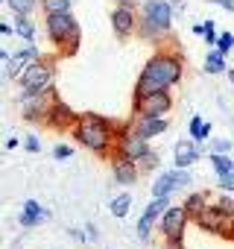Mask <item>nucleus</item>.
Wrapping results in <instances>:
<instances>
[{
  "mask_svg": "<svg viewBox=\"0 0 234 249\" xmlns=\"http://www.w3.org/2000/svg\"><path fill=\"white\" fill-rule=\"evenodd\" d=\"M182 73H184V62L179 53L173 50H158L147 59L138 82H135V97H144V94H152V91H164V88H173L182 82Z\"/></svg>",
  "mask_w": 234,
  "mask_h": 249,
  "instance_id": "f257e3e1",
  "label": "nucleus"
},
{
  "mask_svg": "<svg viewBox=\"0 0 234 249\" xmlns=\"http://www.w3.org/2000/svg\"><path fill=\"white\" fill-rule=\"evenodd\" d=\"M73 135H76V144L85 147L88 153H97V156H111L114 150V123L100 117V114H79L76 126H73Z\"/></svg>",
  "mask_w": 234,
  "mask_h": 249,
  "instance_id": "f03ea898",
  "label": "nucleus"
},
{
  "mask_svg": "<svg viewBox=\"0 0 234 249\" xmlns=\"http://www.w3.org/2000/svg\"><path fill=\"white\" fill-rule=\"evenodd\" d=\"M176 21V6L173 0H144L141 6V21H138V33L150 41H161Z\"/></svg>",
  "mask_w": 234,
  "mask_h": 249,
  "instance_id": "7ed1b4c3",
  "label": "nucleus"
},
{
  "mask_svg": "<svg viewBox=\"0 0 234 249\" xmlns=\"http://www.w3.org/2000/svg\"><path fill=\"white\" fill-rule=\"evenodd\" d=\"M44 27H47L50 41H53L65 56L76 53V47H79V21L73 18V12L44 15Z\"/></svg>",
  "mask_w": 234,
  "mask_h": 249,
  "instance_id": "20e7f679",
  "label": "nucleus"
},
{
  "mask_svg": "<svg viewBox=\"0 0 234 249\" xmlns=\"http://www.w3.org/2000/svg\"><path fill=\"white\" fill-rule=\"evenodd\" d=\"M18 82H21L24 94H30V97H33V94H50V88H53V82H56V68L38 56V59H33V62L24 68V73L18 76Z\"/></svg>",
  "mask_w": 234,
  "mask_h": 249,
  "instance_id": "39448f33",
  "label": "nucleus"
},
{
  "mask_svg": "<svg viewBox=\"0 0 234 249\" xmlns=\"http://www.w3.org/2000/svg\"><path fill=\"white\" fill-rule=\"evenodd\" d=\"M173 111V94L170 88L152 91L144 97H132V114L135 117H167Z\"/></svg>",
  "mask_w": 234,
  "mask_h": 249,
  "instance_id": "423d86ee",
  "label": "nucleus"
},
{
  "mask_svg": "<svg viewBox=\"0 0 234 249\" xmlns=\"http://www.w3.org/2000/svg\"><path fill=\"white\" fill-rule=\"evenodd\" d=\"M187 185H193L190 167H173V170H164V173L155 176V182H152V196H173L176 191H184Z\"/></svg>",
  "mask_w": 234,
  "mask_h": 249,
  "instance_id": "0eeeda50",
  "label": "nucleus"
},
{
  "mask_svg": "<svg viewBox=\"0 0 234 249\" xmlns=\"http://www.w3.org/2000/svg\"><path fill=\"white\" fill-rule=\"evenodd\" d=\"M187 220H190V214L184 211V205H170L164 214H161V234H164V240H170V243H182V237H184V229H187Z\"/></svg>",
  "mask_w": 234,
  "mask_h": 249,
  "instance_id": "6e6552de",
  "label": "nucleus"
},
{
  "mask_svg": "<svg viewBox=\"0 0 234 249\" xmlns=\"http://www.w3.org/2000/svg\"><path fill=\"white\" fill-rule=\"evenodd\" d=\"M114 153L123 159H132V161H141L150 153V141L141 138L132 126H123V135H117V141H114Z\"/></svg>",
  "mask_w": 234,
  "mask_h": 249,
  "instance_id": "1a4fd4ad",
  "label": "nucleus"
},
{
  "mask_svg": "<svg viewBox=\"0 0 234 249\" xmlns=\"http://www.w3.org/2000/svg\"><path fill=\"white\" fill-rule=\"evenodd\" d=\"M138 12H135V6H120L117 3L114 9H111V30H114V36L117 38H129V36H135L138 33Z\"/></svg>",
  "mask_w": 234,
  "mask_h": 249,
  "instance_id": "9d476101",
  "label": "nucleus"
},
{
  "mask_svg": "<svg viewBox=\"0 0 234 249\" xmlns=\"http://www.w3.org/2000/svg\"><path fill=\"white\" fill-rule=\"evenodd\" d=\"M76 120H79V114L65 103V100H59V97H53V103H50V111H47V126H53V129H59V132H65V129H73L76 126Z\"/></svg>",
  "mask_w": 234,
  "mask_h": 249,
  "instance_id": "9b49d317",
  "label": "nucleus"
},
{
  "mask_svg": "<svg viewBox=\"0 0 234 249\" xmlns=\"http://www.w3.org/2000/svg\"><path fill=\"white\" fill-rule=\"evenodd\" d=\"M228 220H231V217H225V214H222L217 205H211V202L193 217V223H196L202 231H211V234H222V231H228Z\"/></svg>",
  "mask_w": 234,
  "mask_h": 249,
  "instance_id": "f8f14e48",
  "label": "nucleus"
},
{
  "mask_svg": "<svg viewBox=\"0 0 234 249\" xmlns=\"http://www.w3.org/2000/svg\"><path fill=\"white\" fill-rule=\"evenodd\" d=\"M111 176H114L117 185H135L138 176H141V167H138V161L123 159V156L114 153V156H111Z\"/></svg>",
  "mask_w": 234,
  "mask_h": 249,
  "instance_id": "ddd939ff",
  "label": "nucleus"
},
{
  "mask_svg": "<svg viewBox=\"0 0 234 249\" xmlns=\"http://www.w3.org/2000/svg\"><path fill=\"white\" fill-rule=\"evenodd\" d=\"M199 159H202V150H199V144H196L193 138L176 141V147H173V161H176V167H193Z\"/></svg>",
  "mask_w": 234,
  "mask_h": 249,
  "instance_id": "4468645a",
  "label": "nucleus"
},
{
  "mask_svg": "<svg viewBox=\"0 0 234 249\" xmlns=\"http://www.w3.org/2000/svg\"><path fill=\"white\" fill-rule=\"evenodd\" d=\"M44 220H50V211H47L38 199H27V202L21 205V214H18L21 229H35V226H41Z\"/></svg>",
  "mask_w": 234,
  "mask_h": 249,
  "instance_id": "2eb2a0df",
  "label": "nucleus"
},
{
  "mask_svg": "<svg viewBox=\"0 0 234 249\" xmlns=\"http://www.w3.org/2000/svg\"><path fill=\"white\" fill-rule=\"evenodd\" d=\"M132 129L141 135V138H158V135H164L167 129H170V120L167 117H135L132 120Z\"/></svg>",
  "mask_w": 234,
  "mask_h": 249,
  "instance_id": "dca6fc26",
  "label": "nucleus"
},
{
  "mask_svg": "<svg viewBox=\"0 0 234 249\" xmlns=\"http://www.w3.org/2000/svg\"><path fill=\"white\" fill-rule=\"evenodd\" d=\"M41 53L35 50V47H24V50H18V53H12L9 59H6V68H3V76L6 79H18L21 73H24V68L33 62V59H38Z\"/></svg>",
  "mask_w": 234,
  "mask_h": 249,
  "instance_id": "f3484780",
  "label": "nucleus"
},
{
  "mask_svg": "<svg viewBox=\"0 0 234 249\" xmlns=\"http://www.w3.org/2000/svg\"><path fill=\"white\" fill-rule=\"evenodd\" d=\"M202 71H205L208 76H222V73L228 71L225 53H219V50H211V53L205 56V62H202Z\"/></svg>",
  "mask_w": 234,
  "mask_h": 249,
  "instance_id": "a211bd4d",
  "label": "nucleus"
},
{
  "mask_svg": "<svg viewBox=\"0 0 234 249\" xmlns=\"http://www.w3.org/2000/svg\"><path fill=\"white\" fill-rule=\"evenodd\" d=\"M187 132H190V138H193L196 144H205V141H211V123L202 120L199 114H193L190 123H187Z\"/></svg>",
  "mask_w": 234,
  "mask_h": 249,
  "instance_id": "6ab92c4d",
  "label": "nucleus"
},
{
  "mask_svg": "<svg viewBox=\"0 0 234 249\" xmlns=\"http://www.w3.org/2000/svg\"><path fill=\"white\" fill-rule=\"evenodd\" d=\"M173 202H170V196H152L150 202H147V208H144V220H150V223H155V220H161V214L170 208Z\"/></svg>",
  "mask_w": 234,
  "mask_h": 249,
  "instance_id": "aec40b11",
  "label": "nucleus"
},
{
  "mask_svg": "<svg viewBox=\"0 0 234 249\" xmlns=\"http://www.w3.org/2000/svg\"><path fill=\"white\" fill-rule=\"evenodd\" d=\"M129 208H132V194H129V191L117 194V196L111 199V205H108V211H111L114 220H123V217L129 214Z\"/></svg>",
  "mask_w": 234,
  "mask_h": 249,
  "instance_id": "412c9836",
  "label": "nucleus"
},
{
  "mask_svg": "<svg viewBox=\"0 0 234 249\" xmlns=\"http://www.w3.org/2000/svg\"><path fill=\"white\" fill-rule=\"evenodd\" d=\"M15 33H18L24 41H33V38H35V24H33V15H15Z\"/></svg>",
  "mask_w": 234,
  "mask_h": 249,
  "instance_id": "4be33fe9",
  "label": "nucleus"
},
{
  "mask_svg": "<svg viewBox=\"0 0 234 249\" xmlns=\"http://www.w3.org/2000/svg\"><path fill=\"white\" fill-rule=\"evenodd\" d=\"M211 167H214L217 176L231 173V170H234V159H231L228 153H211Z\"/></svg>",
  "mask_w": 234,
  "mask_h": 249,
  "instance_id": "5701e85b",
  "label": "nucleus"
},
{
  "mask_svg": "<svg viewBox=\"0 0 234 249\" xmlns=\"http://www.w3.org/2000/svg\"><path fill=\"white\" fill-rule=\"evenodd\" d=\"M205 205H208V194H202V191H193V194H187V199H184V211H187L190 217H196Z\"/></svg>",
  "mask_w": 234,
  "mask_h": 249,
  "instance_id": "b1692460",
  "label": "nucleus"
},
{
  "mask_svg": "<svg viewBox=\"0 0 234 249\" xmlns=\"http://www.w3.org/2000/svg\"><path fill=\"white\" fill-rule=\"evenodd\" d=\"M41 3V0H6V6L15 12V15H33V9Z\"/></svg>",
  "mask_w": 234,
  "mask_h": 249,
  "instance_id": "393cba45",
  "label": "nucleus"
},
{
  "mask_svg": "<svg viewBox=\"0 0 234 249\" xmlns=\"http://www.w3.org/2000/svg\"><path fill=\"white\" fill-rule=\"evenodd\" d=\"M44 15H56V12H70V0H41Z\"/></svg>",
  "mask_w": 234,
  "mask_h": 249,
  "instance_id": "a878e982",
  "label": "nucleus"
},
{
  "mask_svg": "<svg viewBox=\"0 0 234 249\" xmlns=\"http://www.w3.org/2000/svg\"><path fill=\"white\" fill-rule=\"evenodd\" d=\"M158 164H161V161H158V153H152V150H150V153H147V156H144V159L138 161L141 173H152V170H155Z\"/></svg>",
  "mask_w": 234,
  "mask_h": 249,
  "instance_id": "bb28decb",
  "label": "nucleus"
},
{
  "mask_svg": "<svg viewBox=\"0 0 234 249\" xmlns=\"http://www.w3.org/2000/svg\"><path fill=\"white\" fill-rule=\"evenodd\" d=\"M214 205H217V208H219V211H222L225 217H234V199H231V196H228L225 191H222V194L217 196V202H214Z\"/></svg>",
  "mask_w": 234,
  "mask_h": 249,
  "instance_id": "cd10ccee",
  "label": "nucleus"
},
{
  "mask_svg": "<svg viewBox=\"0 0 234 249\" xmlns=\"http://www.w3.org/2000/svg\"><path fill=\"white\" fill-rule=\"evenodd\" d=\"M217 50L228 56V53L234 50V36H231V33H219V36H217Z\"/></svg>",
  "mask_w": 234,
  "mask_h": 249,
  "instance_id": "c85d7f7f",
  "label": "nucleus"
},
{
  "mask_svg": "<svg viewBox=\"0 0 234 249\" xmlns=\"http://www.w3.org/2000/svg\"><path fill=\"white\" fill-rule=\"evenodd\" d=\"M217 188H219V191H225V194H234V170H231V173L217 176Z\"/></svg>",
  "mask_w": 234,
  "mask_h": 249,
  "instance_id": "c756f323",
  "label": "nucleus"
},
{
  "mask_svg": "<svg viewBox=\"0 0 234 249\" xmlns=\"http://www.w3.org/2000/svg\"><path fill=\"white\" fill-rule=\"evenodd\" d=\"M53 159H59V161L73 159V147H67V144H56V147H53Z\"/></svg>",
  "mask_w": 234,
  "mask_h": 249,
  "instance_id": "7c9ffc66",
  "label": "nucleus"
},
{
  "mask_svg": "<svg viewBox=\"0 0 234 249\" xmlns=\"http://www.w3.org/2000/svg\"><path fill=\"white\" fill-rule=\"evenodd\" d=\"M231 141H225V138H214L211 141V153H231Z\"/></svg>",
  "mask_w": 234,
  "mask_h": 249,
  "instance_id": "2f4dec72",
  "label": "nucleus"
},
{
  "mask_svg": "<svg viewBox=\"0 0 234 249\" xmlns=\"http://www.w3.org/2000/svg\"><path fill=\"white\" fill-rule=\"evenodd\" d=\"M21 144H24V150H27V153H38V150H41V141H38V135H27Z\"/></svg>",
  "mask_w": 234,
  "mask_h": 249,
  "instance_id": "473e14b6",
  "label": "nucleus"
},
{
  "mask_svg": "<svg viewBox=\"0 0 234 249\" xmlns=\"http://www.w3.org/2000/svg\"><path fill=\"white\" fill-rule=\"evenodd\" d=\"M205 41L217 47V30H214V21H205Z\"/></svg>",
  "mask_w": 234,
  "mask_h": 249,
  "instance_id": "72a5a7b5",
  "label": "nucleus"
},
{
  "mask_svg": "<svg viewBox=\"0 0 234 249\" xmlns=\"http://www.w3.org/2000/svg\"><path fill=\"white\" fill-rule=\"evenodd\" d=\"M208 3H217V6L225 9V12H234V0H208Z\"/></svg>",
  "mask_w": 234,
  "mask_h": 249,
  "instance_id": "f704fd0d",
  "label": "nucleus"
},
{
  "mask_svg": "<svg viewBox=\"0 0 234 249\" xmlns=\"http://www.w3.org/2000/svg\"><path fill=\"white\" fill-rule=\"evenodd\" d=\"M67 234H70L73 240H79V243H82V240H88V237H85V234H82L79 229H67Z\"/></svg>",
  "mask_w": 234,
  "mask_h": 249,
  "instance_id": "c9c22d12",
  "label": "nucleus"
},
{
  "mask_svg": "<svg viewBox=\"0 0 234 249\" xmlns=\"http://www.w3.org/2000/svg\"><path fill=\"white\" fill-rule=\"evenodd\" d=\"M15 33V27H9V24H0V36H12Z\"/></svg>",
  "mask_w": 234,
  "mask_h": 249,
  "instance_id": "e433bc0d",
  "label": "nucleus"
},
{
  "mask_svg": "<svg viewBox=\"0 0 234 249\" xmlns=\"http://www.w3.org/2000/svg\"><path fill=\"white\" fill-rule=\"evenodd\" d=\"M85 231H88V234H85V237H88V240H97V226H88V229H85Z\"/></svg>",
  "mask_w": 234,
  "mask_h": 249,
  "instance_id": "4c0bfd02",
  "label": "nucleus"
},
{
  "mask_svg": "<svg viewBox=\"0 0 234 249\" xmlns=\"http://www.w3.org/2000/svg\"><path fill=\"white\" fill-rule=\"evenodd\" d=\"M193 36H205V24H193Z\"/></svg>",
  "mask_w": 234,
  "mask_h": 249,
  "instance_id": "58836bf2",
  "label": "nucleus"
},
{
  "mask_svg": "<svg viewBox=\"0 0 234 249\" xmlns=\"http://www.w3.org/2000/svg\"><path fill=\"white\" fill-rule=\"evenodd\" d=\"M18 144H21V141H18V138H6V150H15V147H18Z\"/></svg>",
  "mask_w": 234,
  "mask_h": 249,
  "instance_id": "ea45409f",
  "label": "nucleus"
},
{
  "mask_svg": "<svg viewBox=\"0 0 234 249\" xmlns=\"http://www.w3.org/2000/svg\"><path fill=\"white\" fill-rule=\"evenodd\" d=\"M225 76H228V82L234 85V68H228V71H225Z\"/></svg>",
  "mask_w": 234,
  "mask_h": 249,
  "instance_id": "a19ab883",
  "label": "nucleus"
},
{
  "mask_svg": "<svg viewBox=\"0 0 234 249\" xmlns=\"http://www.w3.org/2000/svg\"><path fill=\"white\" fill-rule=\"evenodd\" d=\"M164 249H184V246H182V243H170V240H167V246H164Z\"/></svg>",
  "mask_w": 234,
  "mask_h": 249,
  "instance_id": "79ce46f5",
  "label": "nucleus"
},
{
  "mask_svg": "<svg viewBox=\"0 0 234 249\" xmlns=\"http://www.w3.org/2000/svg\"><path fill=\"white\" fill-rule=\"evenodd\" d=\"M120 6H135V0H117Z\"/></svg>",
  "mask_w": 234,
  "mask_h": 249,
  "instance_id": "37998d69",
  "label": "nucleus"
},
{
  "mask_svg": "<svg viewBox=\"0 0 234 249\" xmlns=\"http://www.w3.org/2000/svg\"><path fill=\"white\" fill-rule=\"evenodd\" d=\"M6 59H9V53H6V50H0V62H6Z\"/></svg>",
  "mask_w": 234,
  "mask_h": 249,
  "instance_id": "c03bdc74",
  "label": "nucleus"
},
{
  "mask_svg": "<svg viewBox=\"0 0 234 249\" xmlns=\"http://www.w3.org/2000/svg\"><path fill=\"white\" fill-rule=\"evenodd\" d=\"M228 231H231V234H234V217H231V220H228Z\"/></svg>",
  "mask_w": 234,
  "mask_h": 249,
  "instance_id": "a18cd8bd",
  "label": "nucleus"
},
{
  "mask_svg": "<svg viewBox=\"0 0 234 249\" xmlns=\"http://www.w3.org/2000/svg\"><path fill=\"white\" fill-rule=\"evenodd\" d=\"M0 3H6V0H0Z\"/></svg>",
  "mask_w": 234,
  "mask_h": 249,
  "instance_id": "49530a36",
  "label": "nucleus"
}]
</instances>
